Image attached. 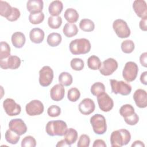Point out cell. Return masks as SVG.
<instances>
[{
  "mask_svg": "<svg viewBox=\"0 0 147 147\" xmlns=\"http://www.w3.org/2000/svg\"><path fill=\"white\" fill-rule=\"evenodd\" d=\"M43 103L39 100H33L26 104V113L29 116H35L41 114L44 111Z\"/></svg>",
  "mask_w": 147,
  "mask_h": 147,
  "instance_id": "obj_12",
  "label": "cell"
},
{
  "mask_svg": "<svg viewBox=\"0 0 147 147\" xmlns=\"http://www.w3.org/2000/svg\"><path fill=\"white\" fill-rule=\"evenodd\" d=\"M21 60L17 56H10L6 59L0 60V66L3 69H16L21 65Z\"/></svg>",
  "mask_w": 147,
  "mask_h": 147,
  "instance_id": "obj_14",
  "label": "cell"
},
{
  "mask_svg": "<svg viewBox=\"0 0 147 147\" xmlns=\"http://www.w3.org/2000/svg\"><path fill=\"white\" fill-rule=\"evenodd\" d=\"M44 3L42 0H29L26 3V9L30 13L42 12Z\"/></svg>",
  "mask_w": 147,
  "mask_h": 147,
  "instance_id": "obj_19",
  "label": "cell"
},
{
  "mask_svg": "<svg viewBox=\"0 0 147 147\" xmlns=\"http://www.w3.org/2000/svg\"><path fill=\"white\" fill-rule=\"evenodd\" d=\"M133 99L136 105L139 108H145L147 106V93L143 89H137L133 94Z\"/></svg>",
  "mask_w": 147,
  "mask_h": 147,
  "instance_id": "obj_16",
  "label": "cell"
},
{
  "mask_svg": "<svg viewBox=\"0 0 147 147\" xmlns=\"http://www.w3.org/2000/svg\"><path fill=\"white\" fill-rule=\"evenodd\" d=\"M113 28L119 38H127L130 35L131 32L127 24L122 19L115 20L113 23Z\"/></svg>",
  "mask_w": 147,
  "mask_h": 147,
  "instance_id": "obj_6",
  "label": "cell"
},
{
  "mask_svg": "<svg viewBox=\"0 0 147 147\" xmlns=\"http://www.w3.org/2000/svg\"><path fill=\"white\" fill-rule=\"evenodd\" d=\"M111 91L115 94H119L122 95H128L131 91V86L130 84L122 81H118L115 79L110 80Z\"/></svg>",
  "mask_w": 147,
  "mask_h": 147,
  "instance_id": "obj_5",
  "label": "cell"
},
{
  "mask_svg": "<svg viewBox=\"0 0 147 147\" xmlns=\"http://www.w3.org/2000/svg\"><path fill=\"white\" fill-rule=\"evenodd\" d=\"M125 122L129 125H135L139 121V117L138 115L134 113L133 114L126 117L124 118Z\"/></svg>",
  "mask_w": 147,
  "mask_h": 147,
  "instance_id": "obj_43",
  "label": "cell"
},
{
  "mask_svg": "<svg viewBox=\"0 0 147 147\" xmlns=\"http://www.w3.org/2000/svg\"><path fill=\"white\" fill-rule=\"evenodd\" d=\"M90 144V137L87 134H82L78 140L77 146L78 147H88Z\"/></svg>",
  "mask_w": 147,
  "mask_h": 147,
  "instance_id": "obj_42",
  "label": "cell"
},
{
  "mask_svg": "<svg viewBox=\"0 0 147 147\" xmlns=\"http://www.w3.org/2000/svg\"><path fill=\"white\" fill-rule=\"evenodd\" d=\"M13 46L17 48H21L25 44L26 38L25 34L20 32H14L11 37Z\"/></svg>",
  "mask_w": 147,
  "mask_h": 147,
  "instance_id": "obj_21",
  "label": "cell"
},
{
  "mask_svg": "<svg viewBox=\"0 0 147 147\" xmlns=\"http://www.w3.org/2000/svg\"><path fill=\"white\" fill-rule=\"evenodd\" d=\"M59 82L63 86H69L72 83L73 78L68 72H63L59 76Z\"/></svg>",
  "mask_w": 147,
  "mask_h": 147,
  "instance_id": "obj_31",
  "label": "cell"
},
{
  "mask_svg": "<svg viewBox=\"0 0 147 147\" xmlns=\"http://www.w3.org/2000/svg\"><path fill=\"white\" fill-rule=\"evenodd\" d=\"M121 49L125 53H131L134 49V42L131 40H126L121 43Z\"/></svg>",
  "mask_w": 147,
  "mask_h": 147,
  "instance_id": "obj_37",
  "label": "cell"
},
{
  "mask_svg": "<svg viewBox=\"0 0 147 147\" xmlns=\"http://www.w3.org/2000/svg\"><path fill=\"white\" fill-rule=\"evenodd\" d=\"M90 123L93 131L96 134H103L107 130L106 118L100 114H96L92 115L90 118Z\"/></svg>",
  "mask_w": 147,
  "mask_h": 147,
  "instance_id": "obj_4",
  "label": "cell"
},
{
  "mask_svg": "<svg viewBox=\"0 0 147 147\" xmlns=\"http://www.w3.org/2000/svg\"><path fill=\"white\" fill-rule=\"evenodd\" d=\"M137 147V146H141V147H144L145 146V145L144 144L140 141V140H137V141H135L131 145V147Z\"/></svg>",
  "mask_w": 147,
  "mask_h": 147,
  "instance_id": "obj_50",
  "label": "cell"
},
{
  "mask_svg": "<svg viewBox=\"0 0 147 147\" xmlns=\"http://www.w3.org/2000/svg\"><path fill=\"white\" fill-rule=\"evenodd\" d=\"M62 37L60 34L58 33H50L47 39L48 44L52 47L58 46L61 42Z\"/></svg>",
  "mask_w": 147,
  "mask_h": 147,
  "instance_id": "obj_26",
  "label": "cell"
},
{
  "mask_svg": "<svg viewBox=\"0 0 147 147\" xmlns=\"http://www.w3.org/2000/svg\"><path fill=\"white\" fill-rule=\"evenodd\" d=\"M57 147H60V146H71L70 145H69L66 141L64 139V140H62L60 141H59L57 142V144H56V145Z\"/></svg>",
  "mask_w": 147,
  "mask_h": 147,
  "instance_id": "obj_49",
  "label": "cell"
},
{
  "mask_svg": "<svg viewBox=\"0 0 147 147\" xmlns=\"http://www.w3.org/2000/svg\"><path fill=\"white\" fill-rule=\"evenodd\" d=\"M93 147H106V144L103 140L97 139L95 140L92 145Z\"/></svg>",
  "mask_w": 147,
  "mask_h": 147,
  "instance_id": "obj_46",
  "label": "cell"
},
{
  "mask_svg": "<svg viewBox=\"0 0 147 147\" xmlns=\"http://www.w3.org/2000/svg\"><path fill=\"white\" fill-rule=\"evenodd\" d=\"M36 146V141L35 138L31 136L25 137L21 141L22 147H34Z\"/></svg>",
  "mask_w": 147,
  "mask_h": 147,
  "instance_id": "obj_40",
  "label": "cell"
},
{
  "mask_svg": "<svg viewBox=\"0 0 147 147\" xmlns=\"http://www.w3.org/2000/svg\"><path fill=\"white\" fill-rule=\"evenodd\" d=\"M64 140L70 145L74 144L78 139V132L73 128L67 129L64 135Z\"/></svg>",
  "mask_w": 147,
  "mask_h": 147,
  "instance_id": "obj_24",
  "label": "cell"
},
{
  "mask_svg": "<svg viewBox=\"0 0 147 147\" xmlns=\"http://www.w3.org/2000/svg\"><path fill=\"white\" fill-rule=\"evenodd\" d=\"M88 67L92 70L99 69L102 65V63L99 58L95 55H92L87 59Z\"/></svg>",
  "mask_w": 147,
  "mask_h": 147,
  "instance_id": "obj_29",
  "label": "cell"
},
{
  "mask_svg": "<svg viewBox=\"0 0 147 147\" xmlns=\"http://www.w3.org/2000/svg\"><path fill=\"white\" fill-rule=\"evenodd\" d=\"M63 32L67 37H72L78 33V28L76 24L73 23H66L63 27Z\"/></svg>",
  "mask_w": 147,
  "mask_h": 147,
  "instance_id": "obj_23",
  "label": "cell"
},
{
  "mask_svg": "<svg viewBox=\"0 0 147 147\" xmlns=\"http://www.w3.org/2000/svg\"><path fill=\"white\" fill-rule=\"evenodd\" d=\"M13 11V7L10 5L3 1H0V14L1 16L7 19L11 15Z\"/></svg>",
  "mask_w": 147,
  "mask_h": 147,
  "instance_id": "obj_27",
  "label": "cell"
},
{
  "mask_svg": "<svg viewBox=\"0 0 147 147\" xmlns=\"http://www.w3.org/2000/svg\"><path fill=\"white\" fill-rule=\"evenodd\" d=\"M146 77H147V72L146 71H145V72H142L141 74V76H140V81L144 85H146L147 84Z\"/></svg>",
  "mask_w": 147,
  "mask_h": 147,
  "instance_id": "obj_48",
  "label": "cell"
},
{
  "mask_svg": "<svg viewBox=\"0 0 147 147\" xmlns=\"http://www.w3.org/2000/svg\"><path fill=\"white\" fill-rule=\"evenodd\" d=\"M71 68L77 71H81L83 69L84 66V63L82 59L80 58H74L70 62Z\"/></svg>",
  "mask_w": 147,
  "mask_h": 147,
  "instance_id": "obj_39",
  "label": "cell"
},
{
  "mask_svg": "<svg viewBox=\"0 0 147 147\" xmlns=\"http://www.w3.org/2000/svg\"><path fill=\"white\" fill-rule=\"evenodd\" d=\"M79 28L84 32H92L95 29V24L94 22L87 18L82 19L79 23Z\"/></svg>",
  "mask_w": 147,
  "mask_h": 147,
  "instance_id": "obj_28",
  "label": "cell"
},
{
  "mask_svg": "<svg viewBox=\"0 0 147 147\" xmlns=\"http://www.w3.org/2000/svg\"><path fill=\"white\" fill-rule=\"evenodd\" d=\"M146 57H147V53L144 52L142 53L140 57V61L141 64L144 67H147V62H146Z\"/></svg>",
  "mask_w": 147,
  "mask_h": 147,
  "instance_id": "obj_45",
  "label": "cell"
},
{
  "mask_svg": "<svg viewBox=\"0 0 147 147\" xmlns=\"http://www.w3.org/2000/svg\"><path fill=\"white\" fill-rule=\"evenodd\" d=\"M3 107L5 113L9 116H15L20 114L21 106L11 98H7L3 102Z\"/></svg>",
  "mask_w": 147,
  "mask_h": 147,
  "instance_id": "obj_10",
  "label": "cell"
},
{
  "mask_svg": "<svg viewBox=\"0 0 147 147\" xmlns=\"http://www.w3.org/2000/svg\"><path fill=\"white\" fill-rule=\"evenodd\" d=\"M65 95L64 87L61 84H56L52 87L50 90V96L54 101H60L62 100Z\"/></svg>",
  "mask_w": 147,
  "mask_h": 147,
  "instance_id": "obj_18",
  "label": "cell"
},
{
  "mask_svg": "<svg viewBox=\"0 0 147 147\" xmlns=\"http://www.w3.org/2000/svg\"><path fill=\"white\" fill-rule=\"evenodd\" d=\"M133 9L138 17L147 19V6L144 0L134 1L133 3Z\"/></svg>",
  "mask_w": 147,
  "mask_h": 147,
  "instance_id": "obj_15",
  "label": "cell"
},
{
  "mask_svg": "<svg viewBox=\"0 0 147 147\" xmlns=\"http://www.w3.org/2000/svg\"><path fill=\"white\" fill-rule=\"evenodd\" d=\"M53 79V71L48 65L44 66L39 71V83L42 87L49 86Z\"/></svg>",
  "mask_w": 147,
  "mask_h": 147,
  "instance_id": "obj_8",
  "label": "cell"
},
{
  "mask_svg": "<svg viewBox=\"0 0 147 147\" xmlns=\"http://www.w3.org/2000/svg\"><path fill=\"white\" fill-rule=\"evenodd\" d=\"M78 109L82 114L90 115L95 110V105L91 99L84 98L79 103Z\"/></svg>",
  "mask_w": 147,
  "mask_h": 147,
  "instance_id": "obj_17",
  "label": "cell"
},
{
  "mask_svg": "<svg viewBox=\"0 0 147 147\" xmlns=\"http://www.w3.org/2000/svg\"><path fill=\"white\" fill-rule=\"evenodd\" d=\"M97 101L99 109L104 112H109L113 108L114 101L106 92L97 96Z\"/></svg>",
  "mask_w": 147,
  "mask_h": 147,
  "instance_id": "obj_11",
  "label": "cell"
},
{
  "mask_svg": "<svg viewBox=\"0 0 147 147\" xmlns=\"http://www.w3.org/2000/svg\"><path fill=\"white\" fill-rule=\"evenodd\" d=\"M146 20L147 19H141V20L140 21L139 26L140 28L146 32L147 30V26H146Z\"/></svg>",
  "mask_w": 147,
  "mask_h": 147,
  "instance_id": "obj_47",
  "label": "cell"
},
{
  "mask_svg": "<svg viewBox=\"0 0 147 147\" xmlns=\"http://www.w3.org/2000/svg\"><path fill=\"white\" fill-rule=\"evenodd\" d=\"M48 115L51 117H57L61 113V109L57 105H52L47 110Z\"/></svg>",
  "mask_w": 147,
  "mask_h": 147,
  "instance_id": "obj_41",
  "label": "cell"
},
{
  "mask_svg": "<svg viewBox=\"0 0 147 147\" xmlns=\"http://www.w3.org/2000/svg\"><path fill=\"white\" fill-rule=\"evenodd\" d=\"M71 53L75 55L86 54L91 50L90 41L86 38H77L72 40L69 45Z\"/></svg>",
  "mask_w": 147,
  "mask_h": 147,
  "instance_id": "obj_2",
  "label": "cell"
},
{
  "mask_svg": "<svg viewBox=\"0 0 147 147\" xmlns=\"http://www.w3.org/2000/svg\"><path fill=\"white\" fill-rule=\"evenodd\" d=\"M80 96V91L75 87H73L70 88L68 91L67 98L68 100L72 102H76Z\"/></svg>",
  "mask_w": 147,
  "mask_h": 147,
  "instance_id": "obj_38",
  "label": "cell"
},
{
  "mask_svg": "<svg viewBox=\"0 0 147 147\" xmlns=\"http://www.w3.org/2000/svg\"><path fill=\"white\" fill-rule=\"evenodd\" d=\"M63 5L61 1L56 0L52 1L49 5L48 11L52 16H58L62 11Z\"/></svg>",
  "mask_w": 147,
  "mask_h": 147,
  "instance_id": "obj_22",
  "label": "cell"
},
{
  "mask_svg": "<svg viewBox=\"0 0 147 147\" xmlns=\"http://www.w3.org/2000/svg\"><path fill=\"white\" fill-rule=\"evenodd\" d=\"M67 125L62 120H56L49 121L45 126L47 133L51 136H63L64 135L67 129Z\"/></svg>",
  "mask_w": 147,
  "mask_h": 147,
  "instance_id": "obj_3",
  "label": "cell"
},
{
  "mask_svg": "<svg viewBox=\"0 0 147 147\" xmlns=\"http://www.w3.org/2000/svg\"><path fill=\"white\" fill-rule=\"evenodd\" d=\"M20 15H21V13H20V11L19 10V9H18L16 7H13L12 13H11V15L10 16V17L7 20L11 22L16 21L20 18Z\"/></svg>",
  "mask_w": 147,
  "mask_h": 147,
  "instance_id": "obj_44",
  "label": "cell"
},
{
  "mask_svg": "<svg viewBox=\"0 0 147 147\" xmlns=\"http://www.w3.org/2000/svg\"><path fill=\"white\" fill-rule=\"evenodd\" d=\"M48 24L52 29H58L62 24L61 17L60 16H50L48 19Z\"/></svg>",
  "mask_w": 147,
  "mask_h": 147,
  "instance_id": "obj_33",
  "label": "cell"
},
{
  "mask_svg": "<svg viewBox=\"0 0 147 147\" xmlns=\"http://www.w3.org/2000/svg\"><path fill=\"white\" fill-rule=\"evenodd\" d=\"M64 18L69 23H75L79 19V14L78 11L73 8L67 9L64 14Z\"/></svg>",
  "mask_w": 147,
  "mask_h": 147,
  "instance_id": "obj_25",
  "label": "cell"
},
{
  "mask_svg": "<svg viewBox=\"0 0 147 147\" xmlns=\"http://www.w3.org/2000/svg\"><path fill=\"white\" fill-rule=\"evenodd\" d=\"M105 92V86L101 82H95L91 87V92L94 96L99 95Z\"/></svg>",
  "mask_w": 147,
  "mask_h": 147,
  "instance_id": "obj_34",
  "label": "cell"
},
{
  "mask_svg": "<svg viewBox=\"0 0 147 147\" xmlns=\"http://www.w3.org/2000/svg\"><path fill=\"white\" fill-rule=\"evenodd\" d=\"M9 128L19 136L23 135L27 131V126L25 123L20 118L11 119L9 123Z\"/></svg>",
  "mask_w": 147,
  "mask_h": 147,
  "instance_id": "obj_13",
  "label": "cell"
},
{
  "mask_svg": "<svg viewBox=\"0 0 147 147\" xmlns=\"http://www.w3.org/2000/svg\"><path fill=\"white\" fill-rule=\"evenodd\" d=\"M138 67L133 61L127 62L123 69L122 76L123 79L127 82L134 81L137 76Z\"/></svg>",
  "mask_w": 147,
  "mask_h": 147,
  "instance_id": "obj_7",
  "label": "cell"
},
{
  "mask_svg": "<svg viewBox=\"0 0 147 147\" xmlns=\"http://www.w3.org/2000/svg\"><path fill=\"white\" fill-rule=\"evenodd\" d=\"M130 133L125 129L113 131L110 136V143L113 147H121L126 145L130 141Z\"/></svg>",
  "mask_w": 147,
  "mask_h": 147,
  "instance_id": "obj_1",
  "label": "cell"
},
{
  "mask_svg": "<svg viewBox=\"0 0 147 147\" xmlns=\"http://www.w3.org/2000/svg\"><path fill=\"white\" fill-rule=\"evenodd\" d=\"M10 45L5 41L0 43V60H5L10 56Z\"/></svg>",
  "mask_w": 147,
  "mask_h": 147,
  "instance_id": "obj_30",
  "label": "cell"
},
{
  "mask_svg": "<svg viewBox=\"0 0 147 147\" xmlns=\"http://www.w3.org/2000/svg\"><path fill=\"white\" fill-rule=\"evenodd\" d=\"M44 14L42 12L30 13L29 16V21L32 24H39L44 21Z\"/></svg>",
  "mask_w": 147,
  "mask_h": 147,
  "instance_id": "obj_35",
  "label": "cell"
},
{
  "mask_svg": "<svg viewBox=\"0 0 147 147\" xmlns=\"http://www.w3.org/2000/svg\"><path fill=\"white\" fill-rule=\"evenodd\" d=\"M45 33L43 30L38 28L32 29L29 33V37L31 41L35 44L42 42L44 39Z\"/></svg>",
  "mask_w": 147,
  "mask_h": 147,
  "instance_id": "obj_20",
  "label": "cell"
},
{
  "mask_svg": "<svg viewBox=\"0 0 147 147\" xmlns=\"http://www.w3.org/2000/svg\"><path fill=\"white\" fill-rule=\"evenodd\" d=\"M118 67V62L114 59L109 58L103 61L99 70L102 75L109 76L117 70Z\"/></svg>",
  "mask_w": 147,
  "mask_h": 147,
  "instance_id": "obj_9",
  "label": "cell"
},
{
  "mask_svg": "<svg viewBox=\"0 0 147 147\" xmlns=\"http://www.w3.org/2000/svg\"><path fill=\"white\" fill-rule=\"evenodd\" d=\"M134 113V108L129 104H125L122 106L119 109V113L123 118L133 114Z\"/></svg>",
  "mask_w": 147,
  "mask_h": 147,
  "instance_id": "obj_36",
  "label": "cell"
},
{
  "mask_svg": "<svg viewBox=\"0 0 147 147\" xmlns=\"http://www.w3.org/2000/svg\"><path fill=\"white\" fill-rule=\"evenodd\" d=\"M20 136L11 131L10 129L7 130L5 135V137L6 141L13 145L17 144V142L19 141L20 139Z\"/></svg>",
  "mask_w": 147,
  "mask_h": 147,
  "instance_id": "obj_32",
  "label": "cell"
}]
</instances>
